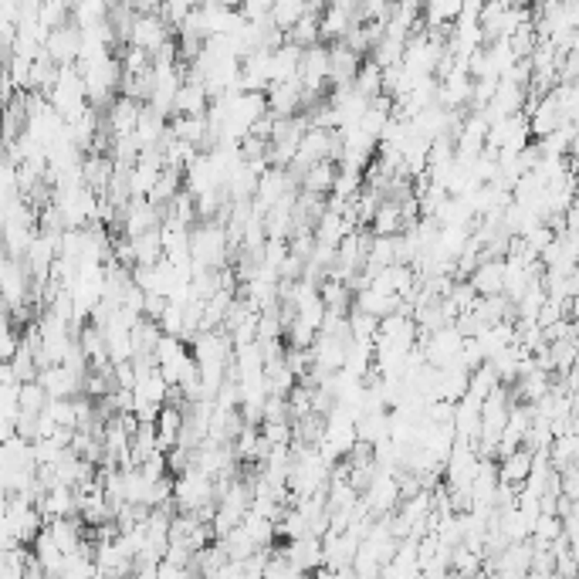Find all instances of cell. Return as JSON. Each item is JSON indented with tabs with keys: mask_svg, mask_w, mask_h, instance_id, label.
Wrapping results in <instances>:
<instances>
[{
	"mask_svg": "<svg viewBox=\"0 0 579 579\" xmlns=\"http://www.w3.org/2000/svg\"><path fill=\"white\" fill-rule=\"evenodd\" d=\"M139 108L143 102H133V99H112V106H108V129L116 133V136H129L133 129H136V119H139Z\"/></svg>",
	"mask_w": 579,
	"mask_h": 579,
	"instance_id": "cell-7",
	"label": "cell"
},
{
	"mask_svg": "<svg viewBox=\"0 0 579 579\" xmlns=\"http://www.w3.org/2000/svg\"><path fill=\"white\" fill-rule=\"evenodd\" d=\"M278 556L298 573V576H308L312 569H322L325 566V556H322V542L315 535H305V539H291L285 546H278Z\"/></svg>",
	"mask_w": 579,
	"mask_h": 579,
	"instance_id": "cell-1",
	"label": "cell"
},
{
	"mask_svg": "<svg viewBox=\"0 0 579 579\" xmlns=\"http://www.w3.org/2000/svg\"><path fill=\"white\" fill-rule=\"evenodd\" d=\"M211 106L203 82H180V89L173 95V116H203Z\"/></svg>",
	"mask_w": 579,
	"mask_h": 579,
	"instance_id": "cell-5",
	"label": "cell"
},
{
	"mask_svg": "<svg viewBox=\"0 0 579 579\" xmlns=\"http://www.w3.org/2000/svg\"><path fill=\"white\" fill-rule=\"evenodd\" d=\"M380 82H383V72L369 58H363L359 72H356V78H352V91H356V95H363L366 102H369V99H376V95H380Z\"/></svg>",
	"mask_w": 579,
	"mask_h": 579,
	"instance_id": "cell-9",
	"label": "cell"
},
{
	"mask_svg": "<svg viewBox=\"0 0 579 579\" xmlns=\"http://www.w3.org/2000/svg\"><path fill=\"white\" fill-rule=\"evenodd\" d=\"M163 312H167V298H163V295H146V298H143V319L160 322L163 319Z\"/></svg>",
	"mask_w": 579,
	"mask_h": 579,
	"instance_id": "cell-11",
	"label": "cell"
},
{
	"mask_svg": "<svg viewBox=\"0 0 579 579\" xmlns=\"http://www.w3.org/2000/svg\"><path fill=\"white\" fill-rule=\"evenodd\" d=\"M502 278H505L502 261H478V268L468 274V285L474 289L478 298H491V295H502Z\"/></svg>",
	"mask_w": 579,
	"mask_h": 579,
	"instance_id": "cell-4",
	"label": "cell"
},
{
	"mask_svg": "<svg viewBox=\"0 0 579 579\" xmlns=\"http://www.w3.org/2000/svg\"><path fill=\"white\" fill-rule=\"evenodd\" d=\"M180 190H183V173L180 169H173V167H163L146 200H150L152 207H167V203H173V197H177Z\"/></svg>",
	"mask_w": 579,
	"mask_h": 579,
	"instance_id": "cell-8",
	"label": "cell"
},
{
	"mask_svg": "<svg viewBox=\"0 0 579 579\" xmlns=\"http://www.w3.org/2000/svg\"><path fill=\"white\" fill-rule=\"evenodd\" d=\"M167 38H177V34L160 21V14L136 17V21H133V28H129V45L139 48V51H146V55H152L156 48L167 41Z\"/></svg>",
	"mask_w": 579,
	"mask_h": 579,
	"instance_id": "cell-2",
	"label": "cell"
},
{
	"mask_svg": "<svg viewBox=\"0 0 579 579\" xmlns=\"http://www.w3.org/2000/svg\"><path fill=\"white\" fill-rule=\"evenodd\" d=\"M549 576H552V573H539V569H529V573H525L522 579H549Z\"/></svg>",
	"mask_w": 579,
	"mask_h": 579,
	"instance_id": "cell-12",
	"label": "cell"
},
{
	"mask_svg": "<svg viewBox=\"0 0 579 579\" xmlns=\"http://www.w3.org/2000/svg\"><path fill=\"white\" fill-rule=\"evenodd\" d=\"M335 173H339V167H335V163H329V160H319V163H312V167L302 173V180H298V190H308V194L329 197V194H333Z\"/></svg>",
	"mask_w": 579,
	"mask_h": 579,
	"instance_id": "cell-6",
	"label": "cell"
},
{
	"mask_svg": "<svg viewBox=\"0 0 579 579\" xmlns=\"http://www.w3.org/2000/svg\"><path fill=\"white\" fill-rule=\"evenodd\" d=\"M495 468H498V485L522 488L525 485V478H529V468H532V451L518 447V451H512V454L498 457V461H495Z\"/></svg>",
	"mask_w": 579,
	"mask_h": 579,
	"instance_id": "cell-3",
	"label": "cell"
},
{
	"mask_svg": "<svg viewBox=\"0 0 579 579\" xmlns=\"http://www.w3.org/2000/svg\"><path fill=\"white\" fill-rule=\"evenodd\" d=\"M305 14V4L298 0H281V4H272V11H268V21H272V28L285 30L289 34L295 24H298V17Z\"/></svg>",
	"mask_w": 579,
	"mask_h": 579,
	"instance_id": "cell-10",
	"label": "cell"
}]
</instances>
